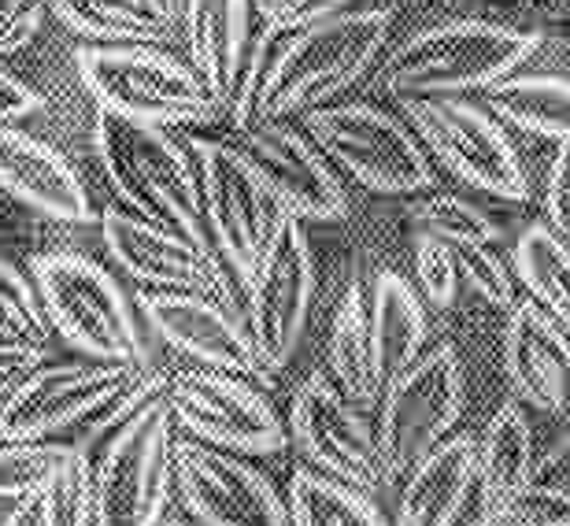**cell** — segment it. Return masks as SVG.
<instances>
[{
    "mask_svg": "<svg viewBox=\"0 0 570 526\" xmlns=\"http://www.w3.org/2000/svg\"><path fill=\"white\" fill-rule=\"evenodd\" d=\"M253 8H256L259 16H264V22H267V19H275V11L282 8V0H253Z\"/></svg>",
    "mask_w": 570,
    "mask_h": 526,
    "instance_id": "obj_45",
    "label": "cell"
},
{
    "mask_svg": "<svg viewBox=\"0 0 570 526\" xmlns=\"http://www.w3.org/2000/svg\"><path fill=\"white\" fill-rule=\"evenodd\" d=\"M371 330H374L382 386L396 379L404 368H412L426 352V334H430L426 304L423 293L404 274L382 271L371 282Z\"/></svg>",
    "mask_w": 570,
    "mask_h": 526,
    "instance_id": "obj_25",
    "label": "cell"
},
{
    "mask_svg": "<svg viewBox=\"0 0 570 526\" xmlns=\"http://www.w3.org/2000/svg\"><path fill=\"white\" fill-rule=\"evenodd\" d=\"M248 16H253V0H186L178 19L186 64L226 111H230L237 78L253 45Z\"/></svg>",
    "mask_w": 570,
    "mask_h": 526,
    "instance_id": "obj_22",
    "label": "cell"
},
{
    "mask_svg": "<svg viewBox=\"0 0 570 526\" xmlns=\"http://www.w3.org/2000/svg\"><path fill=\"white\" fill-rule=\"evenodd\" d=\"M38 500V523L41 526H94L97 508V464L89 445L71 441V449L52 471L49 483L41 486Z\"/></svg>",
    "mask_w": 570,
    "mask_h": 526,
    "instance_id": "obj_30",
    "label": "cell"
},
{
    "mask_svg": "<svg viewBox=\"0 0 570 526\" xmlns=\"http://www.w3.org/2000/svg\"><path fill=\"white\" fill-rule=\"evenodd\" d=\"M141 368L105 360H45L0 408V441H41L86 427Z\"/></svg>",
    "mask_w": 570,
    "mask_h": 526,
    "instance_id": "obj_15",
    "label": "cell"
},
{
    "mask_svg": "<svg viewBox=\"0 0 570 526\" xmlns=\"http://www.w3.org/2000/svg\"><path fill=\"white\" fill-rule=\"evenodd\" d=\"M415 237H433L444 245H493L500 242V223L460 193H430L407 208Z\"/></svg>",
    "mask_w": 570,
    "mask_h": 526,
    "instance_id": "obj_31",
    "label": "cell"
},
{
    "mask_svg": "<svg viewBox=\"0 0 570 526\" xmlns=\"http://www.w3.org/2000/svg\"><path fill=\"white\" fill-rule=\"evenodd\" d=\"M52 323L45 315L41 293L30 274H22L16 263L0 256V341L8 345L49 349Z\"/></svg>",
    "mask_w": 570,
    "mask_h": 526,
    "instance_id": "obj_32",
    "label": "cell"
},
{
    "mask_svg": "<svg viewBox=\"0 0 570 526\" xmlns=\"http://www.w3.org/2000/svg\"><path fill=\"white\" fill-rule=\"evenodd\" d=\"M167 382H170V374L167 371H159L156 363H148V368H141L134 379L122 386V390L108 400L105 408L97 411L94 419L86 422V430H82V445H94V441H105V438H111L122 422L127 419H134L138 411L148 405V400H156V397H164L167 393Z\"/></svg>",
    "mask_w": 570,
    "mask_h": 526,
    "instance_id": "obj_35",
    "label": "cell"
},
{
    "mask_svg": "<svg viewBox=\"0 0 570 526\" xmlns=\"http://www.w3.org/2000/svg\"><path fill=\"white\" fill-rule=\"evenodd\" d=\"M45 357H49V349L8 345V341H0V408L8 405V397L19 390L22 379H27L30 371L41 368Z\"/></svg>",
    "mask_w": 570,
    "mask_h": 526,
    "instance_id": "obj_41",
    "label": "cell"
},
{
    "mask_svg": "<svg viewBox=\"0 0 570 526\" xmlns=\"http://www.w3.org/2000/svg\"><path fill=\"white\" fill-rule=\"evenodd\" d=\"M538 475L533 430L519 400H504L478 438V512H493Z\"/></svg>",
    "mask_w": 570,
    "mask_h": 526,
    "instance_id": "obj_24",
    "label": "cell"
},
{
    "mask_svg": "<svg viewBox=\"0 0 570 526\" xmlns=\"http://www.w3.org/2000/svg\"><path fill=\"white\" fill-rule=\"evenodd\" d=\"M407 127L466 186L497 201H530V175L493 111L463 97H407L401 100Z\"/></svg>",
    "mask_w": 570,
    "mask_h": 526,
    "instance_id": "obj_9",
    "label": "cell"
},
{
    "mask_svg": "<svg viewBox=\"0 0 570 526\" xmlns=\"http://www.w3.org/2000/svg\"><path fill=\"white\" fill-rule=\"evenodd\" d=\"M393 526H478V438L455 434L404 478Z\"/></svg>",
    "mask_w": 570,
    "mask_h": 526,
    "instance_id": "obj_21",
    "label": "cell"
},
{
    "mask_svg": "<svg viewBox=\"0 0 570 526\" xmlns=\"http://www.w3.org/2000/svg\"><path fill=\"white\" fill-rule=\"evenodd\" d=\"M67 30L94 45H167L175 27L145 0H49Z\"/></svg>",
    "mask_w": 570,
    "mask_h": 526,
    "instance_id": "obj_27",
    "label": "cell"
},
{
    "mask_svg": "<svg viewBox=\"0 0 570 526\" xmlns=\"http://www.w3.org/2000/svg\"><path fill=\"white\" fill-rule=\"evenodd\" d=\"M145 4L153 8L159 19L170 22V27L178 30V19H181V8H186V0H145Z\"/></svg>",
    "mask_w": 570,
    "mask_h": 526,
    "instance_id": "obj_43",
    "label": "cell"
},
{
    "mask_svg": "<svg viewBox=\"0 0 570 526\" xmlns=\"http://www.w3.org/2000/svg\"><path fill=\"white\" fill-rule=\"evenodd\" d=\"M330 164L371 193L415 197L433 189V164L415 130L374 105H323L301 127Z\"/></svg>",
    "mask_w": 570,
    "mask_h": 526,
    "instance_id": "obj_6",
    "label": "cell"
},
{
    "mask_svg": "<svg viewBox=\"0 0 570 526\" xmlns=\"http://www.w3.org/2000/svg\"><path fill=\"white\" fill-rule=\"evenodd\" d=\"M134 304H138L148 334H156L167 349L193 360L197 368L237 374V379L264 386V390L275 386V374L256 357L245 319L230 312L223 301L204 293L138 290Z\"/></svg>",
    "mask_w": 570,
    "mask_h": 526,
    "instance_id": "obj_16",
    "label": "cell"
},
{
    "mask_svg": "<svg viewBox=\"0 0 570 526\" xmlns=\"http://www.w3.org/2000/svg\"><path fill=\"white\" fill-rule=\"evenodd\" d=\"M415 279L419 293L438 312H449L455 304V293H460V267H455L452 245L433 242V237H415Z\"/></svg>",
    "mask_w": 570,
    "mask_h": 526,
    "instance_id": "obj_37",
    "label": "cell"
},
{
    "mask_svg": "<svg viewBox=\"0 0 570 526\" xmlns=\"http://www.w3.org/2000/svg\"><path fill=\"white\" fill-rule=\"evenodd\" d=\"M285 505H289L293 526H393L371 500V494L337 483L315 467H301L289 478Z\"/></svg>",
    "mask_w": 570,
    "mask_h": 526,
    "instance_id": "obj_28",
    "label": "cell"
},
{
    "mask_svg": "<svg viewBox=\"0 0 570 526\" xmlns=\"http://www.w3.org/2000/svg\"><path fill=\"white\" fill-rule=\"evenodd\" d=\"M326 374L363 411L379 405V397L385 390L379 371V352H374V330H371V285H363L360 279L345 290L334 312V323H330Z\"/></svg>",
    "mask_w": 570,
    "mask_h": 526,
    "instance_id": "obj_23",
    "label": "cell"
},
{
    "mask_svg": "<svg viewBox=\"0 0 570 526\" xmlns=\"http://www.w3.org/2000/svg\"><path fill=\"white\" fill-rule=\"evenodd\" d=\"M315 296V256L304 234V223L293 215H278L271 245L245 279L242 315L248 338L256 345L259 363L278 374L293 363L301 349L307 315Z\"/></svg>",
    "mask_w": 570,
    "mask_h": 526,
    "instance_id": "obj_11",
    "label": "cell"
},
{
    "mask_svg": "<svg viewBox=\"0 0 570 526\" xmlns=\"http://www.w3.org/2000/svg\"><path fill=\"white\" fill-rule=\"evenodd\" d=\"M159 526H186V523H181L178 516H167V519H164V523H159Z\"/></svg>",
    "mask_w": 570,
    "mask_h": 526,
    "instance_id": "obj_46",
    "label": "cell"
},
{
    "mask_svg": "<svg viewBox=\"0 0 570 526\" xmlns=\"http://www.w3.org/2000/svg\"><path fill=\"white\" fill-rule=\"evenodd\" d=\"M515 274L527 285V296L570 330V245L549 226L530 223L515 242Z\"/></svg>",
    "mask_w": 570,
    "mask_h": 526,
    "instance_id": "obj_29",
    "label": "cell"
},
{
    "mask_svg": "<svg viewBox=\"0 0 570 526\" xmlns=\"http://www.w3.org/2000/svg\"><path fill=\"white\" fill-rule=\"evenodd\" d=\"M352 0H282V8L275 11V19H267L278 30H304L315 27L323 19H334L341 11H348Z\"/></svg>",
    "mask_w": 570,
    "mask_h": 526,
    "instance_id": "obj_42",
    "label": "cell"
},
{
    "mask_svg": "<svg viewBox=\"0 0 570 526\" xmlns=\"http://www.w3.org/2000/svg\"><path fill=\"white\" fill-rule=\"evenodd\" d=\"M71 449V441H0V500H33Z\"/></svg>",
    "mask_w": 570,
    "mask_h": 526,
    "instance_id": "obj_33",
    "label": "cell"
},
{
    "mask_svg": "<svg viewBox=\"0 0 570 526\" xmlns=\"http://www.w3.org/2000/svg\"><path fill=\"white\" fill-rule=\"evenodd\" d=\"M563 419H567V427H563V434H560V445L544 456V464H538V471L541 467H549V464H556V460H563V456H570V400H567V411H563Z\"/></svg>",
    "mask_w": 570,
    "mask_h": 526,
    "instance_id": "obj_44",
    "label": "cell"
},
{
    "mask_svg": "<svg viewBox=\"0 0 570 526\" xmlns=\"http://www.w3.org/2000/svg\"><path fill=\"white\" fill-rule=\"evenodd\" d=\"M504 368L522 408L563 416L570 400V330L530 296L508 308Z\"/></svg>",
    "mask_w": 570,
    "mask_h": 526,
    "instance_id": "obj_19",
    "label": "cell"
},
{
    "mask_svg": "<svg viewBox=\"0 0 570 526\" xmlns=\"http://www.w3.org/2000/svg\"><path fill=\"white\" fill-rule=\"evenodd\" d=\"M485 108L500 123L570 145V78L560 75H508L482 89Z\"/></svg>",
    "mask_w": 570,
    "mask_h": 526,
    "instance_id": "obj_26",
    "label": "cell"
},
{
    "mask_svg": "<svg viewBox=\"0 0 570 526\" xmlns=\"http://www.w3.org/2000/svg\"><path fill=\"white\" fill-rule=\"evenodd\" d=\"M460 282L471 285L474 296H482L493 308L515 304V282H511L508 263L493 253V245H452Z\"/></svg>",
    "mask_w": 570,
    "mask_h": 526,
    "instance_id": "obj_36",
    "label": "cell"
},
{
    "mask_svg": "<svg viewBox=\"0 0 570 526\" xmlns=\"http://www.w3.org/2000/svg\"><path fill=\"white\" fill-rule=\"evenodd\" d=\"M175 419L167 393L111 434L97 464L94 526H159L175 486Z\"/></svg>",
    "mask_w": 570,
    "mask_h": 526,
    "instance_id": "obj_7",
    "label": "cell"
},
{
    "mask_svg": "<svg viewBox=\"0 0 570 526\" xmlns=\"http://www.w3.org/2000/svg\"><path fill=\"white\" fill-rule=\"evenodd\" d=\"M45 108V100L38 89H30L19 75H11L0 64V127H19L22 119L38 116Z\"/></svg>",
    "mask_w": 570,
    "mask_h": 526,
    "instance_id": "obj_40",
    "label": "cell"
},
{
    "mask_svg": "<svg viewBox=\"0 0 570 526\" xmlns=\"http://www.w3.org/2000/svg\"><path fill=\"white\" fill-rule=\"evenodd\" d=\"M186 142L197 164L204 231L215 256L242 279L245 290V279L271 245L282 208L234 142H212V137H186Z\"/></svg>",
    "mask_w": 570,
    "mask_h": 526,
    "instance_id": "obj_10",
    "label": "cell"
},
{
    "mask_svg": "<svg viewBox=\"0 0 570 526\" xmlns=\"http://www.w3.org/2000/svg\"><path fill=\"white\" fill-rule=\"evenodd\" d=\"M379 411V449L385 475L407 478L438 452L463 411V363L449 341L426 349L412 368L385 382Z\"/></svg>",
    "mask_w": 570,
    "mask_h": 526,
    "instance_id": "obj_8",
    "label": "cell"
},
{
    "mask_svg": "<svg viewBox=\"0 0 570 526\" xmlns=\"http://www.w3.org/2000/svg\"><path fill=\"white\" fill-rule=\"evenodd\" d=\"M100 242L141 290L204 293L242 315V279L215 256V249L189 242V237L167 231V226L148 223L141 215L127 212L122 204H108L100 212Z\"/></svg>",
    "mask_w": 570,
    "mask_h": 526,
    "instance_id": "obj_13",
    "label": "cell"
},
{
    "mask_svg": "<svg viewBox=\"0 0 570 526\" xmlns=\"http://www.w3.org/2000/svg\"><path fill=\"white\" fill-rule=\"evenodd\" d=\"M0 189L52 223H100L86 182L49 142L0 127Z\"/></svg>",
    "mask_w": 570,
    "mask_h": 526,
    "instance_id": "obj_20",
    "label": "cell"
},
{
    "mask_svg": "<svg viewBox=\"0 0 570 526\" xmlns=\"http://www.w3.org/2000/svg\"><path fill=\"white\" fill-rule=\"evenodd\" d=\"M393 8H356L293 30L271 71L259 119L275 123L334 105L385 52Z\"/></svg>",
    "mask_w": 570,
    "mask_h": 526,
    "instance_id": "obj_3",
    "label": "cell"
},
{
    "mask_svg": "<svg viewBox=\"0 0 570 526\" xmlns=\"http://www.w3.org/2000/svg\"><path fill=\"white\" fill-rule=\"evenodd\" d=\"M237 148L285 215L301 223H341L348 215V193L334 164L301 127L285 119L259 123L237 134Z\"/></svg>",
    "mask_w": 570,
    "mask_h": 526,
    "instance_id": "obj_18",
    "label": "cell"
},
{
    "mask_svg": "<svg viewBox=\"0 0 570 526\" xmlns=\"http://www.w3.org/2000/svg\"><path fill=\"white\" fill-rule=\"evenodd\" d=\"M75 67L100 111L148 127H208L226 111L200 75L164 45H86Z\"/></svg>",
    "mask_w": 570,
    "mask_h": 526,
    "instance_id": "obj_5",
    "label": "cell"
},
{
    "mask_svg": "<svg viewBox=\"0 0 570 526\" xmlns=\"http://www.w3.org/2000/svg\"><path fill=\"white\" fill-rule=\"evenodd\" d=\"M94 148L122 208L212 249L189 142H181L167 127H148V123L97 108Z\"/></svg>",
    "mask_w": 570,
    "mask_h": 526,
    "instance_id": "obj_1",
    "label": "cell"
},
{
    "mask_svg": "<svg viewBox=\"0 0 570 526\" xmlns=\"http://www.w3.org/2000/svg\"><path fill=\"white\" fill-rule=\"evenodd\" d=\"M289 438L301 445L315 471L337 483L356 486L363 494H379L390 486L379 430L367 411L352 405L326 371H312L296 386L289 405Z\"/></svg>",
    "mask_w": 570,
    "mask_h": 526,
    "instance_id": "obj_14",
    "label": "cell"
},
{
    "mask_svg": "<svg viewBox=\"0 0 570 526\" xmlns=\"http://www.w3.org/2000/svg\"><path fill=\"white\" fill-rule=\"evenodd\" d=\"M541 30L493 19H452L404 38L382 60L379 86L396 100L482 94L538 52Z\"/></svg>",
    "mask_w": 570,
    "mask_h": 526,
    "instance_id": "obj_2",
    "label": "cell"
},
{
    "mask_svg": "<svg viewBox=\"0 0 570 526\" xmlns=\"http://www.w3.org/2000/svg\"><path fill=\"white\" fill-rule=\"evenodd\" d=\"M544 226L570 245V145H560L544 178Z\"/></svg>",
    "mask_w": 570,
    "mask_h": 526,
    "instance_id": "obj_39",
    "label": "cell"
},
{
    "mask_svg": "<svg viewBox=\"0 0 570 526\" xmlns=\"http://www.w3.org/2000/svg\"><path fill=\"white\" fill-rule=\"evenodd\" d=\"M478 526H570V489L530 483L493 512H478Z\"/></svg>",
    "mask_w": 570,
    "mask_h": 526,
    "instance_id": "obj_34",
    "label": "cell"
},
{
    "mask_svg": "<svg viewBox=\"0 0 570 526\" xmlns=\"http://www.w3.org/2000/svg\"><path fill=\"white\" fill-rule=\"evenodd\" d=\"M30 279L38 285L52 330L75 352L105 363H130V368L156 363L145 341L148 327H141L138 304L97 260L71 249H52L33 256Z\"/></svg>",
    "mask_w": 570,
    "mask_h": 526,
    "instance_id": "obj_4",
    "label": "cell"
},
{
    "mask_svg": "<svg viewBox=\"0 0 570 526\" xmlns=\"http://www.w3.org/2000/svg\"><path fill=\"white\" fill-rule=\"evenodd\" d=\"M175 489L200 526H293L275 483L245 456L175 438Z\"/></svg>",
    "mask_w": 570,
    "mask_h": 526,
    "instance_id": "obj_17",
    "label": "cell"
},
{
    "mask_svg": "<svg viewBox=\"0 0 570 526\" xmlns=\"http://www.w3.org/2000/svg\"><path fill=\"white\" fill-rule=\"evenodd\" d=\"M167 408L186 438L237 456H275L289 445V427L259 386L212 368H181L167 382Z\"/></svg>",
    "mask_w": 570,
    "mask_h": 526,
    "instance_id": "obj_12",
    "label": "cell"
},
{
    "mask_svg": "<svg viewBox=\"0 0 570 526\" xmlns=\"http://www.w3.org/2000/svg\"><path fill=\"white\" fill-rule=\"evenodd\" d=\"M52 8L49 0H0V64L41 38Z\"/></svg>",
    "mask_w": 570,
    "mask_h": 526,
    "instance_id": "obj_38",
    "label": "cell"
}]
</instances>
